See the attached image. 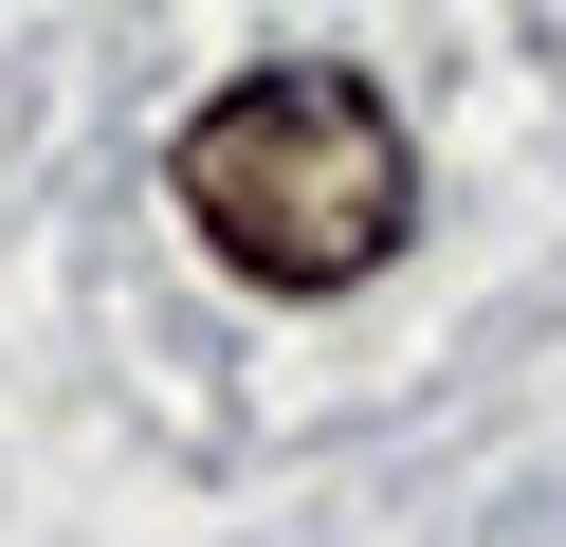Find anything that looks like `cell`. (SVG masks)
Listing matches in <instances>:
<instances>
[{
    "mask_svg": "<svg viewBox=\"0 0 566 547\" xmlns=\"http://www.w3.org/2000/svg\"><path fill=\"white\" fill-rule=\"evenodd\" d=\"M165 201L256 292H366L384 255H402V219H420V146H402V109H384L366 73L293 55V73H238V92L184 109Z\"/></svg>",
    "mask_w": 566,
    "mask_h": 547,
    "instance_id": "1",
    "label": "cell"
}]
</instances>
